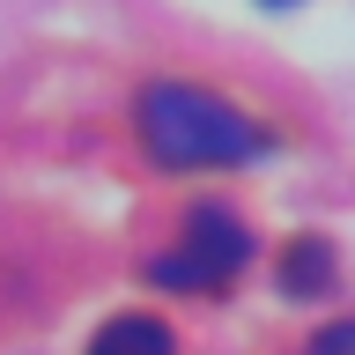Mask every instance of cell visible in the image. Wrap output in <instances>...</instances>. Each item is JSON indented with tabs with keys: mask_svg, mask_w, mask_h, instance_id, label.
Instances as JSON below:
<instances>
[{
	"mask_svg": "<svg viewBox=\"0 0 355 355\" xmlns=\"http://www.w3.org/2000/svg\"><path fill=\"white\" fill-rule=\"evenodd\" d=\"M141 141H148L155 163L171 171H200V163H244L259 155V126L244 119L237 104H222L215 89H193V82H155L141 96Z\"/></svg>",
	"mask_w": 355,
	"mask_h": 355,
	"instance_id": "6da1fadb",
	"label": "cell"
},
{
	"mask_svg": "<svg viewBox=\"0 0 355 355\" xmlns=\"http://www.w3.org/2000/svg\"><path fill=\"white\" fill-rule=\"evenodd\" d=\"M244 259H252V230H244L230 207L200 200L193 215H185V230H178V244L155 259V282H163V288H185V296H200V288H230Z\"/></svg>",
	"mask_w": 355,
	"mask_h": 355,
	"instance_id": "7a4b0ae2",
	"label": "cell"
},
{
	"mask_svg": "<svg viewBox=\"0 0 355 355\" xmlns=\"http://www.w3.org/2000/svg\"><path fill=\"white\" fill-rule=\"evenodd\" d=\"M89 355H178V340H171V326L126 311V318H111V326L89 340Z\"/></svg>",
	"mask_w": 355,
	"mask_h": 355,
	"instance_id": "3957f363",
	"label": "cell"
},
{
	"mask_svg": "<svg viewBox=\"0 0 355 355\" xmlns=\"http://www.w3.org/2000/svg\"><path fill=\"white\" fill-rule=\"evenodd\" d=\"M282 282H288V296H318V288L333 282V252H326V237H304V244H288V259H282Z\"/></svg>",
	"mask_w": 355,
	"mask_h": 355,
	"instance_id": "277c9868",
	"label": "cell"
},
{
	"mask_svg": "<svg viewBox=\"0 0 355 355\" xmlns=\"http://www.w3.org/2000/svg\"><path fill=\"white\" fill-rule=\"evenodd\" d=\"M311 355H355V318H340V326H326L318 340H311Z\"/></svg>",
	"mask_w": 355,
	"mask_h": 355,
	"instance_id": "5b68a950",
	"label": "cell"
},
{
	"mask_svg": "<svg viewBox=\"0 0 355 355\" xmlns=\"http://www.w3.org/2000/svg\"><path fill=\"white\" fill-rule=\"evenodd\" d=\"M266 8H296V0H266Z\"/></svg>",
	"mask_w": 355,
	"mask_h": 355,
	"instance_id": "8992f818",
	"label": "cell"
}]
</instances>
